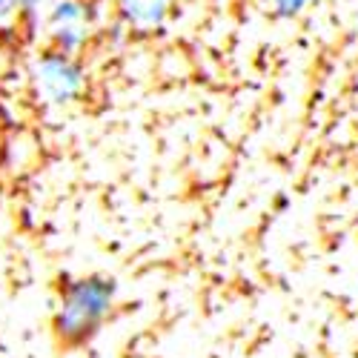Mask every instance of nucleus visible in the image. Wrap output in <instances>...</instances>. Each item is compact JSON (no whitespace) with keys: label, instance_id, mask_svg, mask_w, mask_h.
<instances>
[{"label":"nucleus","instance_id":"nucleus-1","mask_svg":"<svg viewBox=\"0 0 358 358\" xmlns=\"http://www.w3.org/2000/svg\"><path fill=\"white\" fill-rule=\"evenodd\" d=\"M117 284L106 275H83L64 287L55 307V333L66 344H80L101 330L115 307Z\"/></svg>","mask_w":358,"mask_h":358},{"label":"nucleus","instance_id":"nucleus-2","mask_svg":"<svg viewBox=\"0 0 358 358\" xmlns=\"http://www.w3.org/2000/svg\"><path fill=\"white\" fill-rule=\"evenodd\" d=\"M29 92L41 106L64 109L83 98L86 92V69L78 55H66L57 49H41L26 69Z\"/></svg>","mask_w":358,"mask_h":358},{"label":"nucleus","instance_id":"nucleus-3","mask_svg":"<svg viewBox=\"0 0 358 358\" xmlns=\"http://www.w3.org/2000/svg\"><path fill=\"white\" fill-rule=\"evenodd\" d=\"M38 23L46 32L52 49L66 55H80L89 38H92L95 9L89 0H49Z\"/></svg>","mask_w":358,"mask_h":358},{"label":"nucleus","instance_id":"nucleus-4","mask_svg":"<svg viewBox=\"0 0 358 358\" xmlns=\"http://www.w3.org/2000/svg\"><path fill=\"white\" fill-rule=\"evenodd\" d=\"M112 6L135 32H155L169 15V0H112Z\"/></svg>","mask_w":358,"mask_h":358},{"label":"nucleus","instance_id":"nucleus-5","mask_svg":"<svg viewBox=\"0 0 358 358\" xmlns=\"http://www.w3.org/2000/svg\"><path fill=\"white\" fill-rule=\"evenodd\" d=\"M49 0H0V38L20 20H41V12Z\"/></svg>","mask_w":358,"mask_h":358},{"label":"nucleus","instance_id":"nucleus-6","mask_svg":"<svg viewBox=\"0 0 358 358\" xmlns=\"http://www.w3.org/2000/svg\"><path fill=\"white\" fill-rule=\"evenodd\" d=\"M270 12L275 17H298L304 9H310L313 3H321V0H264Z\"/></svg>","mask_w":358,"mask_h":358},{"label":"nucleus","instance_id":"nucleus-7","mask_svg":"<svg viewBox=\"0 0 358 358\" xmlns=\"http://www.w3.org/2000/svg\"><path fill=\"white\" fill-rule=\"evenodd\" d=\"M6 64H9V55H6L3 38H0V78H3V72H6Z\"/></svg>","mask_w":358,"mask_h":358},{"label":"nucleus","instance_id":"nucleus-8","mask_svg":"<svg viewBox=\"0 0 358 358\" xmlns=\"http://www.w3.org/2000/svg\"><path fill=\"white\" fill-rule=\"evenodd\" d=\"M0 143H3V138H0Z\"/></svg>","mask_w":358,"mask_h":358}]
</instances>
